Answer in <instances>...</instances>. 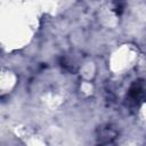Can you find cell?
Listing matches in <instances>:
<instances>
[{
	"label": "cell",
	"instance_id": "obj_2",
	"mask_svg": "<svg viewBox=\"0 0 146 146\" xmlns=\"http://www.w3.org/2000/svg\"><path fill=\"white\" fill-rule=\"evenodd\" d=\"M117 136V130L112 124H104L97 129V140L99 144H111Z\"/></svg>",
	"mask_w": 146,
	"mask_h": 146
},
{
	"label": "cell",
	"instance_id": "obj_3",
	"mask_svg": "<svg viewBox=\"0 0 146 146\" xmlns=\"http://www.w3.org/2000/svg\"><path fill=\"white\" fill-rule=\"evenodd\" d=\"M114 8H115V11L120 15V14L123 11V8H124V1H123V0H116Z\"/></svg>",
	"mask_w": 146,
	"mask_h": 146
},
{
	"label": "cell",
	"instance_id": "obj_1",
	"mask_svg": "<svg viewBox=\"0 0 146 146\" xmlns=\"http://www.w3.org/2000/svg\"><path fill=\"white\" fill-rule=\"evenodd\" d=\"M128 98L133 104H139L146 98V83L143 80L135 81L128 91Z\"/></svg>",
	"mask_w": 146,
	"mask_h": 146
}]
</instances>
